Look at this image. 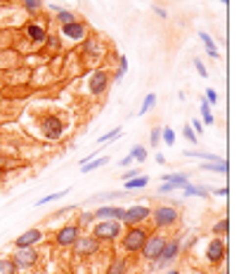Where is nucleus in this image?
Masks as SVG:
<instances>
[{"label":"nucleus","mask_w":246,"mask_h":274,"mask_svg":"<svg viewBox=\"0 0 246 274\" xmlns=\"http://www.w3.org/2000/svg\"><path fill=\"white\" fill-rule=\"evenodd\" d=\"M147 236H149V229L145 225H133L128 232L123 234V241H121L123 251L125 253H140V248L147 241Z\"/></svg>","instance_id":"obj_1"},{"label":"nucleus","mask_w":246,"mask_h":274,"mask_svg":"<svg viewBox=\"0 0 246 274\" xmlns=\"http://www.w3.org/2000/svg\"><path fill=\"white\" fill-rule=\"evenodd\" d=\"M38 248L36 246H26V248H17V253L12 255V262L17 267V272H28L38 265Z\"/></svg>","instance_id":"obj_2"},{"label":"nucleus","mask_w":246,"mask_h":274,"mask_svg":"<svg viewBox=\"0 0 246 274\" xmlns=\"http://www.w3.org/2000/svg\"><path fill=\"white\" fill-rule=\"evenodd\" d=\"M109 85H111V76L104 68H95L88 76V92L93 97H104L109 92Z\"/></svg>","instance_id":"obj_3"},{"label":"nucleus","mask_w":246,"mask_h":274,"mask_svg":"<svg viewBox=\"0 0 246 274\" xmlns=\"http://www.w3.org/2000/svg\"><path fill=\"white\" fill-rule=\"evenodd\" d=\"M93 236L99 241H116L121 236V222L119 220H97L93 227Z\"/></svg>","instance_id":"obj_4"},{"label":"nucleus","mask_w":246,"mask_h":274,"mask_svg":"<svg viewBox=\"0 0 246 274\" xmlns=\"http://www.w3.org/2000/svg\"><path fill=\"white\" fill-rule=\"evenodd\" d=\"M41 135H43V139H48V142H57L59 137L64 135V123H62V118L55 116V114L43 116L41 118Z\"/></svg>","instance_id":"obj_5"},{"label":"nucleus","mask_w":246,"mask_h":274,"mask_svg":"<svg viewBox=\"0 0 246 274\" xmlns=\"http://www.w3.org/2000/svg\"><path fill=\"white\" fill-rule=\"evenodd\" d=\"M149 218H154V225H156L159 229H164V227H173V225H178L180 210L175 208V206H159V208H154V210H151Z\"/></svg>","instance_id":"obj_6"},{"label":"nucleus","mask_w":246,"mask_h":274,"mask_svg":"<svg viewBox=\"0 0 246 274\" xmlns=\"http://www.w3.org/2000/svg\"><path fill=\"white\" fill-rule=\"evenodd\" d=\"M164 246H166V236L161 232H154V234H149V236H147V241L142 244L140 253H142V258H145V260L154 262L159 255H161Z\"/></svg>","instance_id":"obj_7"},{"label":"nucleus","mask_w":246,"mask_h":274,"mask_svg":"<svg viewBox=\"0 0 246 274\" xmlns=\"http://www.w3.org/2000/svg\"><path fill=\"white\" fill-rule=\"evenodd\" d=\"M74 253L78 255V258H90V255H95L99 253V248H102V241L95 239L93 234H81L78 239H76V244H74Z\"/></svg>","instance_id":"obj_8"},{"label":"nucleus","mask_w":246,"mask_h":274,"mask_svg":"<svg viewBox=\"0 0 246 274\" xmlns=\"http://www.w3.org/2000/svg\"><path fill=\"white\" fill-rule=\"evenodd\" d=\"M227 258V244H225V239H220V236H213L211 239V244L206 248V262L211 265V267H218L222 265Z\"/></svg>","instance_id":"obj_9"},{"label":"nucleus","mask_w":246,"mask_h":274,"mask_svg":"<svg viewBox=\"0 0 246 274\" xmlns=\"http://www.w3.org/2000/svg\"><path fill=\"white\" fill-rule=\"evenodd\" d=\"M59 33H62V38H67L71 43H81L88 38V24L81 19H74L69 24H59Z\"/></svg>","instance_id":"obj_10"},{"label":"nucleus","mask_w":246,"mask_h":274,"mask_svg":"<svg viewBox=\"0 0 246 274\" xmlns=\"http://www.w3.org/2000/svg\"><path fill=\"white\" fill-rule=\"evenodd\" d=\"M180 239L175 236V239H166V246H164V251H161V255L154 260V270H161V267H166V265H171V262H175L178 260V255H180Z\"/></svg>","instance_id":"obj_11"},{"label":"nucleus","mask_w":246,"mask_h":274,"mask_svg":"<svg viewBox=\"0 0 246 274\" xmlns=\"http://www.w3.org/2000/svg\"><path fill=\"white\" fill-rule=\"evenodd\" d=\"M78 236H81V227L78 225H64V227H59L55 232V244L59 248H71Z\"/></svg>","instance_id":"obj_12"},{"label":"nucleus","mask_w":246,"mask_h":274,"mask_svg":"<svg viewBox=\"0 0 246 274\" xmlns=\"http://www.w3.org/2000/svg\"><path fill=\"white\" fill-rule=\"evenodd\" d=\"M151 215V208L149 206H142V204H137L133 206V208H128L125 213H123V225H128V227H133V225H142L145 220H149Z\"/></svg>","instance_id":"obj_13"},{"label":"nucleus","mask_w":246,"mask_h":274,"mask_svg":"<svg viewBox=\"0 0 246 274\" xmlns=\"http://www.w3.org/2000/svg\"><path fill=\"white\" fill-rule=\"evenodd\" d=\"M104 55H107V43L104 41H99V38H95V36L85 41V59H88V62L97 64Z\"/></svg>","instance_id":"obj_14"},{"label":"nucleus","mask_w":246,"mask_h":274,"mask_svg":"<svg viewBox=\"0 0 246 274\" xmlns=\"http://www.w3.org/2000/svg\"><path fill=\"white\" fill-rule=\"evenodd\" d=\"M123 213H125V210L119 208V206H99L93 215H95V220H119V222H121Z\"/></svg>","instance_id":"obj_15"},{"label":"nucleus","mask_w":246,"mask_h":274,"mask_svg":"<svg viewBox=\"0 0 246 274\" xmlns=\"http://www.w3.org/2000/svg\"><path fill=\"white\" fill-rule=\"evenodd\" d=\"M43 239V232L41 229H28V232L19 234L14 239V248H26V246H36L38 241Z\"/></svg>","instance_id":"obj_16"},{"label":"nucleus","mask_w":246,"mask_h":274,"mask_svg":"<svg viewBox=\"0 0 246 274\" xmlns=\"http://www.w3.org/2000/svg\"><path fill=\"white\" fill-rule=\"evenodd\" d=\"M24 33H26V36H28V38H31L33 43H43V41H45V28H43L41 24H36V22L26 24Z\"/></svg>","instance_id":"obj_17"},{"label":"nucleus","mask_w":246,"mask_h":274,"mask_svg":"<svg viewBox=\"0 0 246 274\" xmlns=\"http://www.w3.org/2000/svg\"><path fill=\"white\" fill-rule=\"evenodd\" d=\"M104 274H128V260H125V258H114L109 265V270Z\"/></svg>","instance_id":"obj_18"},{"label":"nucleus","mask_w":246,"mask_h":274,"mask_svg":"<svg viewBox=\"0 0 246 274\" xmlns=\"http://www.w3.org/2000/svg\"><path fill=\"white\" fill-rule=\"evenodd\" d=\"M109 163V156H99V159H90L88 163L81 165L83 173H93V170H97V168H102V165Z\"/></svg>","instance_id":"obj_19"},{"label":"nucleus","mask_w":246,"mask_h":274,"mask_svg":"<svg viewBox=\"0 0 246 274\" xmlns=\"http://www.w3.org/2000/svg\"><path fill=\"white\" fill-rule=\"evenodd\" d=\"M147 184H149V178H145V175H142V178H137L135 175V178L125 180V184H123V187H125L128 192H133V189H145Z\"/></svg>","instance_id":"obj_20"},{"label":"nucleus","mask_w":246,"mask_h":274,"mask_svg":"<svg viewBox=\"0 0 246 274\" xmlns=\"http://www.w3.org/2000/svg\"><path fill=\"white\" fill-rule=\"evenodd\" d=\"M161 178H164V182H171V184H175L178 189H182L185 184H190L187 175H180V173H168V175H161Z\"/></svg>","instance_id":"obj_21"},{"label":"nucleus","mask_w":246,"mask_h":274,"mask_svg":"<svg viewBox=\"0 0 246 274\" xmlns=\"http://www.w3.org/2000/svg\"><path fill=\"white\" fill-rule=\"evenodd\" d=\"M227 229H230V222H227V218L218 220L213 227H211V232H213V236H220V239H225L227 236Z\"/></svg>","instance_id":"obj_22"},{"label":"nucleus","mask_w":246,"mask_h":274,"mask_svg":"<svg viewBox=\"0 0 246 274\" xmlns=\"http://www.w3.org/2000/svg\"><path fill=\"white\" fill-rule=\"evenodd\" d=\"M199 38L204 41V45H206V52H208V57H213V59H218V50H216V43H213V38L208 36V33H199Z\"/></svg>","instance_id":"obj_23"},{"label":"nucleus","mask_w":246,"mask_h":274,"mask_svg":"<svg viewBox=\"0 0 246 274\" xmlns=\"http://www.w3.org/2000/svg\"><path fill=\"white\" fill-rule=\"evenodd\" d=\"M206 192L208 189H206L204 184H185L182 187V194L185 196H206Z\"/></svg>","instance_id":"obj_24"},{"label":"nucleus","mask_w":246,"mask_h":274,"mask_svg":"<svg viewBox=\"0 0 246 274\" xmlns=\"http://www.w3.org/2000/svg\"><path fill=\"white\" fill-rule=\"evenodd\" d=\"M135 163H145V159H147V149L142 147V144H135L133 149H130V154H128Z\"/></svg>","instance_id":"obj_25"},{"label":"nucleus","mask_w":246,"mask_h":274,"mask_svg":"<svg viewBox=\"0 0 246 274\" xmlns=\"http://www.w3.org/2000/svg\"><path fill=\"white\" fill-rule=\"evenodd\" d=\"M204 170H211V173H220V175H227V161L222 159V161H218V163H204Z\"/></svg>","instance_id":"obj_26"},{"label":"nucleus","mask_w":246,"mask_h":274,"mask_svg":"<svg viewBox=\"0 0 246 274\" xmlns=\"http://www.w3.org/2000/svg\"><path fill=\"white\" fill-rule=\"evenodd\" d=\"M55 19H57V24H69V22H74V19H76V14L59 7V10L55 12Z\"/></svg>","instance_id":"obj_27"},{"label":"nucleus","mask_w":246,"mask_h":274,"mask_svg":"<svg viewBox=\"0 0 246 274\" xmlns=\"http://www.w3.org/2000/svg\"><path fill=\"white\" fill-rule=\"evenodd\" d=\"M199 107H201V116H204V123L206 125H213L216 123V116H213V114H211V104H208V102H201V104H199Z\"/></svg>","instance_id":"obj_28"},{"label":"nucleus","mask_w":246,"mask_h":274,"mask_svg":"<svg viewBox=\"0 0 246 274\" xmlns=\"http://www.w3.org/2000/svg\"><path fill=\"white\" fill-rule=\"evenodd\" d=\"M154 104H156V95H154V92H149V95L145 97L142 107H140V116H145L147 111H151V109H154Z\"/></svg>","instance_id":"obj_29"},{"label":"nucleus","mask_w":246,"mask_h":274,"mask_svg":"<svg viewBox=\"0 0 246 274\" xmlns=\"http://www.w3.org/2000/svg\"><path fill=\"white\" fill-rule=\"evenodd\" d=\"M0 274H17L12 258H0Z\"/></svg>","instance_id":"obj_30"},{"label":"nucleus","mask_w":246,"mask_h":274,"mask_svg":"<svg viewBox=\"0 0 246 274\" xmlns=\"http://www.w3.org/2000/svg\"><path fill=\"white\" fill-rule=\"evenodd\" d=\"M125 73H128V59H125V55H123V57H119V71L114 73V78H111V81H121Z\"/></svg>","instance_id":"obj_31"},{"label":"nucleus","mask_w":246,"mask_h":274,"mask_svg":"<svg viewBox=\"0 0 246 274\" xmlns=\"http://www.w3.org/2000/svg\"><path fill=\"white\" fill-rule=\"evenodd\" d=\"M121 135V128H114L109 133H104L102 137H97V144H104V142H111V139H116V137Z\"/></svg>","instance_id":"obj_32"},{"label":"nucleus","mask_w":246,"mask_h":274,"mask_svg":"<svg viewBox=\"0 0 246 274\" xmlns=\"http://www.w3.org/2000/svg\"><path fill=\"white\" fill-rule=\"evenodd\" d=\"M22 5L28 10V14H36L38 10H41L43 2H41V0H22Z\"/></svg>","instance_id":"obj_33"},{"label":"nucleus","mask_w":246,"mask_h":274,"mask_svg":"<svg viewBox=\"0 0 246 274\" xmlns=\"http://www.w3.org/2000/svg\"><path fill=\"white\" fill-rule=\"evenodd\" d=\"M64 194H69V189H64V192H57V194H48V196L38 199V206H45V204H50V201H57V199H62Z\"/></svg>","instance_id":"obj_34"},{"label":"nucleus","mask_w":246,"mask_h":274,"mask_svg":"<svg viewBox=\"0 0 246 274\" xmlns=\"http://www.w3.org/2000/svg\"><path fill=\"white\" fill-rule=\"evenodd\" d=\"M161 135H164V142L168 144V147H173V144H175V130H173V128H164V130H161Z\"/></svg>","instance_id":"obj_35"},{"label":"nucleus","mask_w":246,"mask_h":274,"mask_svg":"<svg viewBox=\"0 0 246 274\" xmlns=\"http://www.w3.org/2000/svg\"><path fill=\"white\" fill-rule=\"evenodd\" d=\"M182 135H185V139H187V142H192V144H199V137H197V133L192 130L190 125H185V128H182Z\"/></svg>","instance_id":"obj_36"},{"label":"nucleus","mask_w":246,"mask_h":274,"mask_svg":"<svg viewBox=\"0 0 246 274\" xmlns=\"http://www.w3.org/2000/svg\"><path fill=\"white\" fill-rule=\"evenodd\" d=\"M93 220H95V215H93V213H81V215H78V222H76V225H78V227H88V225H90V222H93Z\"/></svg>","instance_id":"obj_37"},{"label":"nucleus","mask_w":246,"mask_h":274,"mask_svg":"<svg viewBox=\"0 0 246 274\" xmlns=\"http://www.w3.org/2000/svg\"><path fill=\"white\" fill-rule=\"evenodd\" d=\"M190 128L194 130V133H197V137H201V133H204V123H201L199 118H192V121H190Z\"/></svg>","instance_id":"obj_38"},{"label":"nucleus","mask_w":246,"mask_h":274,"mask_svg":"<svg viewBox=\"0 0 246 274\" xmlns=\"http://www.w3.org/2000/svg\"><path fill=\"white\" fill-rule=\"evenodd\" d=\"M159 139H161V128H151L149 144H151V147H156V144H159Z\"/></svg>","instance_id":"obj_39"},{"label":"nucleus","mask_w":246,"mask_h":274,"mask_svg":"<svg viewBox=\"0 0 246 274\" xmlns=\"http://www.w3.org/2000/svg\"><path fill=\"white\" fill-rule=\"evenodd\" d=\"M194 68L199 71V76H201V78H208V68L204 67V62H201V59H194Z\"/></svg>","instance_id":"obj_40"},{"label":"nucleus","mask_w":246,"mask_h":274,"mask_svg":"<svg viewBox=\"0 0 246 274\" xmlns=\"http://www.w3.org/2000/svg\"><path fill=\"white\" fill-rule=\"evenodd\" d=\"M206 102H208V104H218V92H216L213 88L206 90Z\"/></svg>","instance_id":"obj_41"},{"label":"nucleus","mask_w":246,"mask_h":274,"mask_svg":"<svg viewBox=\"0 0 246 274\" xmlns=\"http://www.w3.org/2000/svg\"><path fill=\"white\" fill-rule=\"evenodd\" d=\"M178 187L175 184H171V182H164L161 187H159V194H171V192H175Z\"/></svg>","instance_id":"obj_42"},{"label":"nucleus","mask_w":246,"mask_h":274,"mask_svg":"<svg viewBox=\"0 0 246 274\" xmlns=\"http://www.w3.org/2000/svg\"><path fill=\"white\" fill-rule=\"evenodd\" d=\"M151 10H154V12L159 14V17H161V19H166V17H168V12H166L164 7H159V5H154V7H151Z\"/></svg>","instance_id":"obj_43"},{"label":"nucleus","mask_w":246,"mask_h":274,"mask_svg":"<svg viewBox=\"0 0 246 274\" xmlns=\"http://www.w3.org/2000/svg\"><path fill=\"white\" fill-rule=\"evenodd\" d=\"M130 163H133V159H130V156H123L121 159V168H128Z\"/></svg>","instance_id":"obj_44"},{"label":"nucleus","mask_w":246,"mask_h":274,"mask_svg":"<svg viewBox=\"0 0 246 274\" xmlns=\"http://www.w3.org/2000/svg\"><path fill=\"white\" fill-rule=\"evenodd\" d=\"M216 196H227V187H220V189H213Z\"/></svg>","instance_id":"obj_45"},{"label":"nucleus","mask_w":246,"mask_h":274,"mask_svg":"<svg viewBox=\"0 0 246 274\" xmlns=\"http://www.w3.org/2000/svg\"><path fill=\"white\" fill-rule=\"evenodd\" d=\"M137 175V170H125V173H123V180H130V178H135Z\"/></svg>","instance_id":"obj_46"},{"label":"nucleus","mask_w":246,"mask_h":274,"mask_svg":"<svg viewBox=\"0 0 246 274\" xmlns=\"http://www.w3.org/2000/svg\"><path fill=\"white\" fill-rule=\"evenodd\" d=\"M156 163H159V165L166 163V156H164V154H156Z\"/></svg>","instance_id":"obj_47"},{"label":"nucleus","mask_w":246,"mask_h":274,"mask_svg":"<svg viewBox=\"0 0 246 274\" xmlns=\"http://www.w3.org/2000/svg\"><path fill=\"white\" fill-rule=\"evenodd\" d=\"M166 274H180V270H168Z\"/></svg>","instance_id":"obj_48"},{"label":"nucleus","mask_w":246,"mask_h":274,"mask_svg":"<svg viewBox=\"0 0 246 274\" xmlns=\"http://www.w3.org/2000/svg\"><path fill=\"white\" fill-rule=\"evenodd\" d=\"M220 2H222V5H227V2H230V0H220Z\"/></svg>","instance_id":"obj_49"}]
</instances>
